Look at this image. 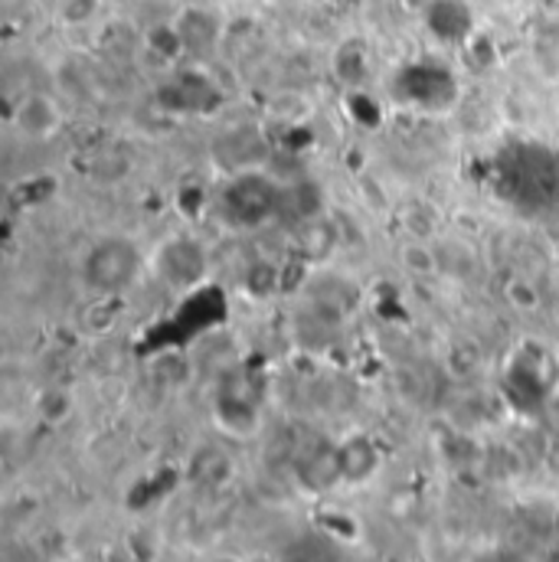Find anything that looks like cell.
Returning <instances> with one entry per match:
<instances>
[{"instance_id":"cell-1","label":"cell","mask_w":559,"mask_h":562,"mask_svg":"<svg viewBox=\"0 0 559 562\" xmlns=\"http://www.w3.org/2000/svg\"><path fill=\"white\" fill-rule=\"evenodd\" d=\"M284 206H288V187L272 170H262V167L236 170L220 187V196H216V213L223 226L236 233H256L269 226Z\"/></svg>"},{"instance_id":"cell-2","label":"cell","mask_w":559,"mask_h":562,"mask_svg":"<svg viewBox=\"0 0 559 562\" xmlns=\"http://www.w3.org/2000/svg\"><path fill=\"white\" fill-rule=\"evenodd\" d=\"M147 272V256L125 233H105L79 256V284L96 297L128 294Z\"/></svg>"},{"instance_id":"cell-3","label":"cell","mask_w":559,"mask_h":562,"mask_svg":"<svg viewBox=\"0 0 559 562\" xmlns=\"http://www.w3.org/2000/svg\"><path fill=\"white\" fill-rule=\"evenodd\" d=\"M147 272L170 291H190L210 276V249L190 233H170L150 249Z\"/></svg>"},{"instance_id":"cell-4","label":"cell","mask_w":559,"mask_h":562,"mask_svg":"<svg viewBox=\"0 0 559 562\" xmlns=\"http://www.w3.org/2000/svg\"><path fill=\"white\" fill-rule=\"evenodd\" d=\"M396 95L403 105L422 112H445L458 99V82L445 66L435 63H410L396 76Z\"/></svg>"},{"instance_id":"cell-5","label":"cell","mask_w":559,"mask_h":562,"mask_svg":"<svg viewBox=\"0 0 559 562\" xmlns=\"http://www.w3.org/2000/svg\"><path fill=\"white\" fill-rule=\"evenodd\" d=\"M63 125H66V112H63L59 99L49 92H26L10 112V128L33 144L53 140L63 132Z\"/></svg>"},{"instance_id":"cell-6","label":"cell","mask_w":559,"mask_h":562,"mask_svg":"<svg viewBox=\"0 0 559 562\" xmlns=\"http://www.w3.org/2000/svg\"><path fill=\"white\" fill-rule=\"evenodd\" d=\"M420 13L428 36L441 46H468L474 40L471 0H425Z\"/></svg>"},{"instance_id":"cell-7","label":"cell","mask_w":559,"mask_h":562,"mask_svg":"<svg viewBox=\"0 0 559 562\" xmlns=\"http://www.w3.org/2000/svg\"><path fill=\"white\" fill-rule=\"evenodd\" d=\"M160 99H164V105L174 109V112H210V109H216V105L223 102L216 82H213L206 72H200L197 66L180 69V72L164 86Z\"/></svg>"},{"instance_id":"cell-8","label":"cell","mask_w":559,"mask_h":562,"mask_svg":"<svg viewBox=\"0 0 559 562\" xmlns=\"http://www.w3.org/2000/svg\"><path fill=\"white\" fill-rule=\"evenodd\" d=\"M187 56H210L220 40H223V20L220 13L206 10V7H187L177 20H174Z\"/></svg>"},{"instance_id":"cell-9","label":"cell","mask_w":559,"mask_h":562,"mask_svg":"<svg viewBox=\"0 0 559 562\" xmlns=\"http://www.w3.org/2000/svg\"><path fill=\"white\" fill-rule=\"evenodd\" d=\"M377 464H380L377 448H373L370 438H364V435H354V438H347V441L337 448V477L367 481V477L377 471Z\"/></svg>"},{"instance_id":"cell-10","label":"cell","mask_w":559,"mask_h":562,"mask_svg":"<svg viewBox=\"0 0 559 562\" xmlns=\"http://www.w3.org/2000/svg\"><path fill=\"white\" fill-rule=\"evenodd\" d=\"M334 76L344 86H360L370 76V53L364 49V43L347 40V43L337 46V53H334Z\"/></svg>"},{"instance_id":"cell-11","label":"cell","mask_w":559,"mask_h":562,"mask_svg":"<svg viewBox=\"0 0 559 562\" xmlns=\"http://www.w3.org/2000/svg\"><path fill=\"white\" fill-rule=\"evenodd\" d=\"M216 419L223 422L226 431H236V435H249L256 428V406H249L246 400H220L216 403Z\"/></svg>"},{"instance_id":"cell-12","label":"cell","mask_w":559,"mask_h":562,"mask_svg":"<svg viewBox=\"0 0 559 562\" xmlns=\"http://www.w3.org/2000/svg\"><path fill=\"white\" fill-rule=\"evenodd\" d=\"M147 46H150V53H157V56L167 59V63H177L180 56H187L183 40H180L174 20H167V23H160V26H150V30H147Z\"/></svg>"},{"instance_id":"cell-13","label":"cell","mask_w":559,"mask_h":562,"mask_svg":"<svg viewBox=\"0 0 559 562\" xmlns=\"http://www.w3.org/2000/svg\"><path fill=\"white\" fill-rule=\"evenodd\" d=\"M102 13V0H63L59 3V20L63 26H89Z\"/></svg>"},{"instance_id":"cell-14","label":"cell","mask_w":559,"mask_h":562,"mask_svg":"<svg viewBox=\"0 0 559 562\" xmlns=\"http://www.w3.org/2000/svg\"><path fill=\"white\" fill-rule=\"evenodd\" d=\"M507 301L514 307H521V311H534V307H540V291H537L534 281L514 279L507 284Z\"/></svg>"},{"instance_id":"cell-15","label":"cell","mask_w":559,"mask_h":562,"mask_svg":"<svg viewBox=\"0 0 559 562\" xmlns=\"http://www.w3.org/2000/svg\"><path fill=\"white\" fill-rule=\"evenodd\" d=\"M403 262H406V269L422 272V276L438 272V256H435L428 246H420V243H410V246L403 249Z\"/></svg>"}]
</instances>
